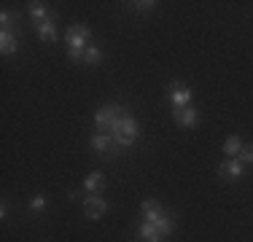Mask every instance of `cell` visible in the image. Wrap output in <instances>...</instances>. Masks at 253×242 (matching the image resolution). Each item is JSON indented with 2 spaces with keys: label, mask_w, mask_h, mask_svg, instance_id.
<instances>
[{
  "label": "cell",
  "mask_w": 253,
  "mask_h": 242,
  "mask_svg": "<svg viewBox=\"0 0 253 242\" xmlns=\"http://www.w3.org/2000/svg\"><path fill=\"white\" fill-rule=\"evenodd\" d=\"M172 119H175V124L180 126H189V129H194L197 121H200V113H197V108H175L172 111Z\"/></svg>",
  "instance_id": "cell-6"
},
{
  "label": "cell",
  "mask_w": 253,
  "mask_h": 242,
  "mask_svg": "<svg viewBox=\"0 0 253 242\" xmlns=\"http://www.w3.org/2000/svg\"><path fill=\"white\" fill-rule=\"evenodd\" d=\"M102 62V51L94 43L86 46V51H84V65H100Z\"/></svg>",
  "instance_id": "cell-14"
},
{
  "label": "cell",
  "mask_w": 253,
  "mask_h": 242,
  "mask_svg": "<svg viewBox=\"0 0 253 242\" xmlns=\"http://www.w3.org/2000/svg\"><path fill=\"white\" fill-rule=\"evenodd\" d=\"M38 38L43 40V43H54L57 40V19L49 14L43 22H38Z\"/></svg>",
  "instance_id": "cell-8"
},
{
  "label": "cell",
  "mask_w": 253,
  "mask_h": 242,
  "mask_svg": "<svg viewBox=\"0 0 253 242\" xmlns=\"http://www.w3.org/2000/svg\"><path fill=\"white\" fill-rule=\"evenodd\" d=\"M237 159L245 161V164H253V145H243V151H240Z\"/></svg>",
  "instance_id": "cell-19"
},
{
  "label": "cell",
  "mask_w": 253,
  "mask_h": 242,
  "mask_svg": "<svg viewBox=\"0 0 253 242\" xmlns=\"http://www.w3.org/2000/svg\"><path fill=\"white\" fill-rule=\"evenodd\" d=\"M137 240L140 242H162V234H159V229H156L154 223L143 221L140 226H137Z\"/></svg>",
  "instance_id": "cell-10"
},
{
  "label": "cell",
  "mask_w": 253,
  "mask_h": 242,
  "mask_svg": "<svg viewBox=\"0 0 253 242\" xmlns=\"http://www.w3.org/2000/svg\"><path fill=\"white\" fill-rule=\"evenodd\" d=\"M154 226L159 229V234H162V237H165V234H172V229H175V221H172L170 215H162L159 221L154 223Z\"/></svg>",
  "instance_id": "cell-15"
},
{
  "label": "cell",
  "mask_w": 253,
  "mask_h": 242,
  "mask_svg": "<svg viewBox=\"0 0 253 242\" xmlns=\"http://www.w3.org/2000/svg\"><path fill=\"white\" fill-rule=\"evenodd\" d=\"M84 189H86L89 194H100L102 189H105V178H102V172H92L86 180H84Z\"/></svg>",
  "instance_id": "cell-12"
},
{
  "label": "cell",
  "mask_w": 253,
  "mask_h": 242,
  "mask_svg": "<svg viewBox=\"0 0 253 242\" xmlns=\"http://www.w3.org/2000/svg\"><path fill=\"white\" fill-rule=\"evenodd\" d=\"M16 48H19L16 35L11 33V30H0V51H3V54H14Z\"/></svg>",
  "instance_id": "cell-11"
},
{
  "label": "cell",
  "mask_w": 253,
  "mask_h": 242,
  "mask_svg": "<svg viewBox=\"0 0 253 242\" xmlns=\"http://www.w3.org/2000/svg\"><path fill=\"white\" fill-rule=\"evenodd\" d=\"M108 213V202L100 197V194H89L86 199H84V215L89 218V221H94V218H102Z\"/></svg>",
  "instance_id": "cell-4"
},
{
  "label": "cell",
  "mask_w": 253,
  "mask_h": 242,
  "mask_svg": "<svg viewBox=\"0 0 253 242\" xmlns=\"http://www.w3.org/2000/svg\"><path fill=\"white\" fill-rule=\"evenodd\" d=\"M94 124H97V132H102V135H108L113 140L116 156L137 140V121H135V116H129L122 105L100 108V111L94 113Z\"/></svg>",
  "instance_id": "cell-1"
},
{
  "label": "cell",
  "mask_w": 253,
  "mask_h": 242,
  "mask_svg": "<svg viewBox=\"0 0 253 242\" xmlns=\"http://www.w3.org/2000/svg\"><path fill=\"white\" fill-rule=\"evenodd\" d=\"M30 207H33V210H43L46 207V197H43V194H35V197L30 199Z\"/></svg>",
  "instance_id": "cell-20"
},
{
  "label": "cell",
  "mask_w": 253,
  "mask_h": 242,
  "mask_svg": "<svg viewBox=\"0 0 253 242\" xmlns=\"http://www.w3.org/2000/svg\"><path fill=\"white\" fill-rule=\"evenodd\" d=\"M167 97H170V102H172V111H175V108H189L191 105V89L186 86V83H180V81L167 83Z\"/></svg>",
  "instance_id": "cell-3"
},
{
  "label": "cell",
  "mask_w": 253,
  "mask_h": 242,
  "mask_svg": "<svg viewBox=\"0 0 253 242\" xmlns=\"http://www.w3.org/2000/svg\"><path fill=\"white\" fill-rule=\"evenodd\" d=\"M140 210H143V221H148V223H156L165 215V210H162V204L156 202V199H143Z\"/></svg>",
  "instance_id": "cell-9"
},
{
  "label": "cell",
  "mask_w": 253,
  "mask_h": 242,
  "mask_svg": "<svg viewBox=\"0 0 253 242\" xmlns=\"http://www.w3.org/2000/svg\"><path fill=\"white\" fill-rule=\"evenodd\" d=\"M129 5L135 11H154L159 3H156V0H135V3H129Z\"/></svg>",
  "instance_id": "cell-18"
},
{
  "label": "cell",
  "mask_w": 253,
  "mask_h": 242,
  "mask_svg": "<svg viewBox=\"0 0 253 242\" xmlns=\"http://www.w3.org/2000/svg\"><path fill=\"white\" fill-rule=\"evenodd\" d=\"M14 24H16V14H14V11H8V8H3V14H0V27L11 30Z\"/></svg>",
  "instance_id": "cell-17"
},
{
  "label": "cell",
  "mask_w": 253,
  "mask_h": 242,
  "mask_svg": "<svg viewBox=\"0 0 253 242\" xmlns=\"http://www.w3.org/2000/svg\"><path fill=\"white\" fill-rule=\"evenodd\" d=\"M243 172L245 169H243V161L240 159H226L218 164V178H224V180H240Z\"/></svg>",
  "instance_id": "cell-5"
},
{
  "label": "cell",
  "mask_w": 253,
  "mask_h": 242,
  "mask_svg": "<svg viewBox=\"0 0 253 242\" xmlns=\"http://www.w3.org/2000/svg\"><path fill=\"white\" fill-rule=\"evenodd\" d=\"M240 151H243V140H240L237 135L226 137V143H224V154L229 156V159H237V156H240Z\"/></svg>",
  "instance_id": "cell-13"
},
{
  "label": "cell",
  "mask_w": 253,
  "mask_h": 242,
  "mask_svg": "<svg viewBox=\"0 0 253 242\" xmlns=\"http://www.w3.org/2000/svg\"><path fill=\"white\" fill-rule=\"evenodd\" d=\"M89 145H92L97 154H108V159H116V148H113V140L108 135H102V132H94L92 140H89Z\"/></svg>",
  "instance_id": "cell-7"
},
{
  "label": "cell",
  "mask_w": 253,
  "mask_h": 242,
  "mask_svg": "<svg viewBox=\"0 0 253 242\" xmlns=\"http://www.w3.org/2000/svg\"><path fill=\"white\" fill-rule=\"evenodd\" d=\"M89 40H92V30H89L86 24H70L68 33H65L68 51H86Z\"/></svg>",
  "instance_id": "cell-2"
},
{
  "label": "cell",
  "mask_w": 253,
  "mask_h": 242,
  "mask_svg": "<svg viewBox=\"0 0 253 242\" xmlns=\"http://www.w3.org/2000/svg\"><path fill=\"white\" fill-rule=\"evenodd\" d=\"M30 16H33L35 22H43L46 16V3H30Z\"/></svg>",
  "instance_id": "cell-16"
}]
</instances>
